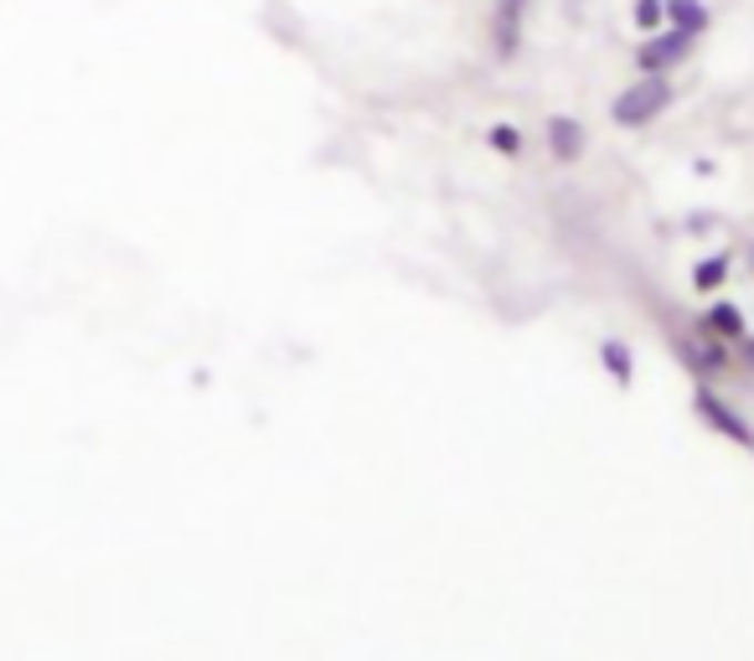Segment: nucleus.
<instances>
[{
    "mask_svg": "<svg viewBox=\"0 0 754 661\" xmlns=\"http://www.w3.org/2000/svg\"><path fill=\"white\" fill-rule=\"evenodd\" d=\"M532 6H538V0H497V6H491V16H507V21H528Z\"/></svg>",
    "mask_w": 754,
    "mask_h": 661,
    "instance_id": "nucleus-8",
    "label": "nucleus"
},
{
    "mask_svg": "<svg viewBox=\"0 0 754 661\" xmlns=\"http://www.w3.org/2000/svg\"><path fill=\"white\" fill-rule=\"evenodd\" d=\"M486 42H491V62H517L522 58V21L491 16L486 21Z\"/></svg>",
    "mask_w": 754,
    "mask_h": 661,
    "instance_id": "nucleus-5",
    "label": "nucleus"
},
{
    "mask_svg": "<svg viewBox=\"0 0 754 661\" xmlns=\"http://www.w3.org/2000/svg\"><path fill=\"white\" fill-rule=\"evenodd\" d=\"M672 99H677V78L672 73H635V83H625L610 99V120L620 130H641V124L662 120L666 109H672Z\"/></svg>",
    "mask_w": 754,
    "mask_h": 661,
    "instance_id": "nucleus-1",
    "label": "nucleus"
},
{
    "mask_svg": "<svg viewBox=\"0 0 754 661\" xmlns=\"http://www.w3.org/2000/svg\"><path fill=\"white\" fill-rule=\"evenodd\" d=\"M491 145H497L501 155H522V145H528V140H522V130H517V124H491Z\"/></svg>",
    "mask_w": 754,
    "mask_h": 661,
    "instance_id": "nucleus-7",
    "label": "nucleus"
},
{
    "mask_svg": "<svg viewBox=\"0 0 754 661\" xmlns=\"http://www.w3.org/2000/svg\"><path fill=\"white\" fill-rule=\"evenodd\" d=\"M631 21L641 37H651V31L666 27V0H631Z\"/></svg>",
    "mask_w": 754,
    "mask_h": 661,
    "instance_id": "nucleus-6",
    "label": "nucleus"
},
{
    "mask_svg": "<svg viewBox=\"0 0 754 661\" xmlns=\"http://www.w3.org/2000/svg\"><path fill=\"white\" fill-rule=\"evenodd\" d=\"M666 27H677V31H687V37H709L713 31V6L709 0H666Z\"/></svg>",
    "mask_w": 754,
    "mask_h": 661,
    "instance_id": "nucleus-4",
    "label": "nucleus"
},
{
    "mask_svg": "<svg viewBox=\"0 0 754 661\" xmlns=\"http://www.w3.org/2000/svg\"><path fill=\"white\" fill-rule=\"evenodd\" d=\"M543 140H548V155L569 165V161H579V155H584L589 130L573 120V114H553V120L543 124Z\"/></svg>",
    "mask_w": 754,
    "mask_h": 661,
    "instance_id": "nucleus-3",
    "label": "nucleus"
},
{
    "mask_svg": "<svg viewBox=\"0 0 754 661\" xmlns=\"http://www.w3.org/2000/svg\"><path fill=\"white\" fill-rule=\"evenodd\" d=\"M693 47H697V37H687L677 27L651 31L646 42L635 47V73H677L682 62L693 58Z\"/></svg>",
    "mask_w": 754,
    "mask_h": 661,
    "instance_id": "nucleus-2",
    "label": "nucleus"
}]
</instances>
